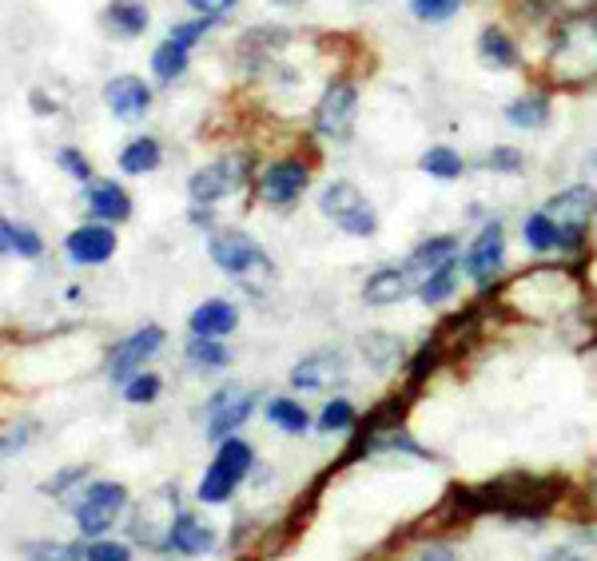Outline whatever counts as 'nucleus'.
<instances>
[{
    "instance_id": "f257e3e1",
    "label": "nucleus",
    "mask_w": 597,
    "mask_h": 561,
    "mask_svg": "<svg viewBox=\"0 0 597 561\" xmlns=\"http://www.w3.org/2000/svg\"><path fill=\"white\" fill-rule=\"evenodd\" d=\"M470 514H546L554 502L561 498V478H541V474H503L490 478L482 485H470V490H458Z\"/></svg>"
},
{
    "instance_id": "f03ea898",
    "label": "nucleus",
    "mask_w": 597,
    "mask_h": 561,
    "mask_svg": "<svg viewBox=\"0 0 597 561\" xmlns=\"http://www.w3.org/2000/svg\"><path fill=\"white\" fill-rule=\"evenodd\" d=\"M550 77L561 88H581L597 80V20L589 12L569 17L558 29L550 52Z\"/></svg>"
},
{
    "instance_id": "7ed1b4c3",
    "label": "nucleus",
    "mask_w": 597,
    "mask_h": 561,
    "mask_svg": "<svg viewBox=\"0 0 597 561\" xmlns=\"http://www.w3.org/2000/svg\"><path fill=\"white\" fill-rule=\"evenodd\" d=\"M506 303H514L521 314H530V319H558V314H566L569 307L578 303V291L558 271H530V276H521L510 287Z\"/></svg>"
},
{
    "instance_id": "20e7f679",
    "label": "nucleus",
    "mask_w": 597,
    "mask_h": 561,
    "mask_svg": "<svg viewBox=\"0 0 597 561\" xmlns=\"http://www.w3.org/2000/svg\"><path fill=\"white\" fill-rule=\"evenodd\" d=\"M251 462H256V454H251V447H247L243 438H223L216 450V458H211L208 474H203V482H199L196 498L203 505H219L228 502L231 494L239 490V482L247 478V470H251Z\"/></svg>"
},
{
    "instance_id": "39448f33",
    "label": "nucleus",
    "mask_w": 597,
    "mask_h": 561,
    "mask_svg": "<svg viewBox=\"0 0 597 561\" xmlns=\"http://www.w3.org/2000/svg\"><path fill=\"white\" fill-rule=\"evenodd\" d=\"M211 259H216L219 271H228L231 279H243L256 291L271 279V263H267L263 248L247 231H219L211 239Z\"/></svg>"
},
{
    "instance_id": "423d86ee",
    "label": "nucleus",
    "mask_w": 597,
    "mask_h": 561,
    "mask_svg": "<svg viewBox=\"0 0 597 561\" xmlns=\"http://www.w3.org/2000/svg\"><path fill=\"white\" fill-rule=\"evenodd\" d=\"M180 490L176 485H160L156 494L143 498V505L132 518V538L148 550H171V530L180 518Z\"/></svg>"
},
{
    "instance_id": "0eeeda50",
    "label": "nucleus",
    "mask_w": 597,
    "mask_h": 561,
    "mask_svg": "<svg viewBox=\"0 0 597 561\" xmlns=\"http://www.w3.org/2000/svg\"><path fill=\"white\" fill-rule=\"evenodd\" d=\"M319 208H322V216L335 219L347 236H375V228H379V219H375V208L367 203V196L347 180L327 183Z\"/></svg>"
},
{
    "instance_id": "6e6552de",
    "label": "nucleus",
    "mask_w": 597,
    "mask_h": 561,
    "mask_svg": "<svg viewBox=\"0 0 597 561\" xmlns=\"http://www.w3.org/2000/svg\"><path fill=\"white\" fill-rule=\"evenodd\" d=\"M541 211L558 223L566 248H581V239H586L589 223H594V216H597V191L586 188V183H578V188L558 191Z\"/></svg>"
},
{
    "instance_id": "1a4fd4ad",
    "label": "nucleus",
    "mask_w": 597,
    "mask_h": 561,
    "mask_svg": "<svg viewBox=\"0 0 597 561\" xmlns=\"http://www.w3.org/2000/svg\"><path fill=\"white\" fill-rule=\"evenodd\" d=\"M123 502H128V490L120 482H92L84 490V498L77 502V525L88 538H100L116 525V518L123 514Z\"/></svg>"
},
{
    "instance_id": "9d476101",
    "label": "nucleus",
    "mask_w": 597,
    "mask_h": 561,
    "mask_svg": "<svg viewBox=\"0 0 597 561\" xmlns=\"http://www.w3.org/2000/svg\"><path fill=\"white\" fill-rule=\"evenodd\" d=\"M355 112H359V92H355L351 80H335L327 92H322L319 108H315V128H319L327 140H347L355 128Z\"/></svg>"
},
{
    "instance_id": "9b49d317",
    "label": "nucleus",
    "mask_w": 597,
    "mask_h": 561,
    "mask_svg": "<svg viewBox=\"0 0 597 561\" xmlns=\"http://www.w3.org/2000/svg\"><path fill=\"white\" fill-rule=\"evenodd\" d=\"M247 180V160H239V156H223V160L208 163V168H199L196 176H191L188 191L196 203H219L228 200L231 191H239Z\"/></svg>"
},
{
    "instance_id": "f8f14e48",
    "label": "nucleus",
    "mask_w": 597,
    "mask_h": 561,
    "mask_svg": "<svg viewBox=\"0 0 597 561\" xmlns=\"http://www.w3.org/2000/svg\"><path fill=\"white\" fill-rule=\"evenodd\" d=\"M503 256H506V231L498 219H490V223L475 236L470 251H466V259H462L466 276L475 279V283L490 287L494 279H498V271H503Z\"/></svg>"
},
{
    "instance_id": "ddd939ff",
    "label": "nucleus",
    "mask_w": 597,
    "mask_h": 561,
    "mask_svg": "<svg viewBox=\"0 0 597 561\" xmlns=\"http://www.w3.org/2000/svg\"><path fill=\"white\" fill-rule=\"evenodd\" d=\"M163 347V327H143V331L128 334L120 347L112 351V359H108V374H112V382H128L132 374L143 371V362L156 359Z\"/></svg>"
},
{
    "instance_id": "4468645a",
    "label": "nucleus",
    "mask_w": 597,
    "mask_h": 561,
    "mask_svg": "<svg viewBox=\"0 0 597 561\" xmlns=\"http://www.w3.org/2000/svg\"><path fill=\"white\" fill-rule=\"evenodd\" d=\"M251 407H256V394H251V390H239V387L216 390L208 402V438H219V442L231 438L247 422Z\"/></svg>"
},
{
    "instance_id": "2eb2a0df",
    "label": "nucleus",
    "mask_w": 597,
    "mask_h": 561,
    "mask_svg": "<svg viewBox=\"0 0 597 561\" xmlns=\"http://www.w3.org/2000/svg\"><path fill=\"white\" fill-rule=\"evenodd\" d=\"M307 180H311L307 163L279 160V163H271L263 176H259V200L271 203V208H287V203H295L299 196H304Z\"/></svg>"
},
{
    "instance_id": "dca6fc26",
    "label": "nucleus",
    "mask_w": 597,
    "mask_h": 561,
    "mask_svg": "<svg viewBox=\"0 0 597 561\" xmlns=\"http://www.w3.org/2000/svg\"><path fill=\"white\" fill-rule=\"evenodd\" d=\"M64 251H68L72 263H84V267L108 263L112 251H116V231L105 228V223H84V228L68 231Z\"/></svg>"
},
{
    "instance_id": "f3484780",
    "label": "nucleus",
    "mask_w": 597,
    "mask_h": 561,
    "mask_svg": "<svg viewBox=\"0 0 597 561\" xmlns=\"http://www.w3.org/2000/svg\"><path fill=\"white\" fill-rule=\"evenodd\" d=\"M105 100L120 120H140L152 108V88L143 84L140 77H116L105 84Z\"/></svg>"
},
{
    "instance_id": "a211bd4d",
    "label": "nucleus",
    "mask_w": 597,
    "mask_h": 561,
    "mask_svg": "<svg viewBox=\"0 0 597 561\" xmlns=\"http://www.w3.org/2000/svg\"><path fill=\"white\" fill-rule=\"evenodd\" d=\"M342 371H347V359H342L339 351H315V354H307L304 362H295L291 387L295 390H322L327 382L342 379Z\"/></svg>"
},
{
    "instance_id": "6ab92c4d",
    "label": "nucleus",
    "mask_w": 597,
    "mask_h": 561,
    "mask_svg": "<svg viewBox=\"0 0 597 561\" xmlns=\"http://www.w3.org/2000/svg\"><path fill=\"white\" fill-rule=\"evenodd\" d=\"M84 200H88V211H92L96 219H108V223H120V219L132 216V200H128V191L112 180L88 183Z\"/></svg>"
},
{
    "instance_id": "aec40b11",
    "label": "nucleus",
    "mask_w": 597,
    "mask_h": 561,
    "mask_svg": "<svg viewBox=\"0 0 597 561\" xmlns=\"http://www.w3.org/2000/svg\"><path fill=\"white\" fill-rule=\"evenodd\" d=\"M171 550L188 553V558H203V553L216 550V530L208 522H199L191 510H183L176 518V530H171Z\"/></svg>"
},
{
    "instance_id": "412c9836",
    "label": "nucleus",
    "mask_w": 597,
    "mask_h": 561,
    "mask_svg": "<svg viewBox=\"0 0 597 561\" xmlns=\"http://www.w3.org/2000/svg\"><path fill=\"white\" fill-rule=\"evenodd\" d=\"M410 295V271H398V267H382L375 276L367 279L362 287V299L370 307H390V303H402Z\"/></svg>"
},
{
    "instance_id": "4be33fe9",
    "label": "nucleus",
    "mask_w": 597,
    "mask_h": 561,
    "mask_svg": "<svg viewBox=\"0 0 597 561\" xmlns=\"http://www.w3.org/2000/svg\"><path fill=\"white\" fill-rule=\"evenodd\" d=\"M239 323L236 307L228 299H208V303H199L191 311V331L203 334V339H219V334H231Z\"/></svg>"
},
{
    "instance_id": "5701e85b",
    "label": "nucleus",
    "mask_w": 597,
    "mask_h": 561,
    "mask_svg": "<svg viewBox=\"0 0 597 561\" xmlns=\"http://www.w3.org/2000/svg\"><path fill=\"white\" fill-rule=\"evenodd\" d=\"M450 259H458V239L455 236H435V239H427V243H422L415 256H410L407 271H415L418 283H422V279L435 276L438 267H446Z\"/></svg>"
},
{
    "instance_id": "b1692460",
    "label": "nucleus",
    "mask_w": 597,
    "mask_h": 561,
    "mask_svg": "<svg viewBox=\"0 0 597 561\" xmlns=\"http://www.w3.org/2000/svg\"><path fill=\"white\" fill-rule=\"evenodd\" d=\"M521 239H526V248L538 251V256H546V251H558L566 248V239H561L558 223H554L546 211H534L526 223H521Z\"/></svg>"
},
{
    "instance_id": "393cba45",
    "label": "nucleus",
    "mask_w": 597,
    "mask_h": 561,
    "mask_svg": "<svg viewBox=\"0 0 597 561\" xmlns=\"http://www.w3.org/2000/svg\"><path fill=\"white\" fill-rule=\"evenodd\" d=\"M105 24L120 37H140L148 29V9H143L140 0H112L105 12Z\"/></svg>"
},
{
    "instance_id": "a878e982",
    "label": "nucleus",
    "mask_w": 597,
    "mask_h": 561,
    "mask_svg": "<svg viewBox=\"0 0 597 561\" xmlns=\"http://www.w3.org/2000/svg\"><path fill=\"white\" fill-rule=\"evenodd\" d=\"M506 120H510L514 128H521V132L546 128V120H550V100H546L541 92L521 96V100H514V104L506 108Z\"/></svg>"
},
{
    "instance_id": "bb28decb",
    "label": "nucleus",
    "mask_w": 597,
    "mask_h": 561,
    "mask_svg": "<svg viewBox=\"0 0 597 561\" xmlns=\"http://www.w3.org/2000/svg\"><path fill=\"white\" fill-rule=\"evenodd\" d=\"M0 248H4V256L37 259L40 251H44V243H40V236L32 228H24L17 219H4V223H0Z\"/></svg>"
},
{
    "instance_id": "cd10ccee",
    "label": "nucleus",
    "mask_w": 597,
    "mask_h": 561,
    "mask_svg": "<svg viewBox=\"0 0 597 561\" xmlns=\"http://www.w3.org/2000/svg\"><path fill=\"white\" fill-rule=\"evenodd\" d=\"M359 347H362V359H367L375 371H390V367L402 359V343H398L395 334H387V331L362 334Z\"/></svg>"
},
{
    "instance_id": "c85d7f7f",
    "label": "nucleus",
    "mask_w": 597,
    "mask_h": 561,
    "mask_svg": "<svg viewBox=\"0 0 597 561\" xmlns=\"http://www.w3.org/2000/svg\"><path fill=\"white\" fill-rule=\"evenodd\" d=\"M120 168L128 176H143V172H156L160 168V143L152 140V136H140V140H132L128 148L120 152Z\"/></svg>"
},
{
    "instance_id": "c756f323",
    "label": "nucleus",
    "mask_w": 597,
    "mask_h": 561,
    "mask_svg": "<svg viewBox=\"0 0 597 561\" xmlns=\"http://www.w3.org/2000/svg\"><path fill=\"white\" fill-rule=\"evenodd\" d=\"M152 72L163 80V84H176V80L188 72V48L183 44H176V40H163L160 48L152 52Z\"/></svg>"
},
{
    "instance_id": "7c9ffc66",
    "label": "nucleus",
    "mask_w": 597,
    "mask_h": 561,
    "mask_svg": "<svg viewBox=\"0 0 597 561\" xmlns=\"http://www.w3.org/2000/svg\"><path fill=\"white\" fill-rule=\"evenodd\" d=\"M478 52H482V60L490 68H514L518 64V48H514V40L506 37L503 29H486L482 37H478Z\"/></svg>"
},
{
    "instance_id": "2f4dec72",
    "label": "nucleus",
    "mask_w": 597,
    "mask_h": 561,
    "mask_svg": "<svg viewBox=\"0 0 597 561\" xmlns=\"http://www.w3.org/2000/svg\"><path fill=\"white\" fill-rule=\"evenodd\" d=\"M455 287H458V259H450L446 267H438L435 276H427L418 283V295H422V303H446V299L455 295Z\"/></svg>"
},
{
    "instance_id": "473e14b6",
    "label": "nucleus",
    "mask_w": 597,
    "mask_h": 561,
    "mask_svg": "<svg viewBox=\"0 0 597 561\" xmlns=\"http://www.w3.org/2000/svg\"><path fill=\"white\" fill-rule=\"evenodd\" d=\"M267 419L276 422L283 434H304V430L311 427L307 410L299 407V402H291V399H271V402H267Z\"/></svg>"
},
{
    "instance_id": "72a5a7b5",
    "label": "nucleus",
    "mask_w": 597,
    "mask_h": 561,
    "mask_svg": "<svg viewBox=\"0 0 597 561\" xmlns=\"http://www.w3.org/2000/svg\"><path fill=\"white\" fill-rule=\"evenodd\" d=\"M188 362L191 367H203V371H219V367H228L231 362V351L223 343H216V339L196 334V339L188 343Z\"/></svg>"
},
{
    "instance_id": "f704fd0d",
    "label": "nucleus",
    "mask_w": 597,
    "mask_h": 561,
    "mask_svg": "<svg viewBox=\"0 0 597 561\" xmlns=\"http://www.w3.org/2000/svg\"><path fill=\"white\" fill-rule=\"evenodd\" d=\"M422 172L438 176V180H458V176H462V156H458L455 148H430V152L422 156Z\"/></svg>"
},
{
    "instance_id": "c9c22d12",
    "label": "nucleus",
    "mask_w": 597,
    "mask_h": 561,
    "mask_svg": "<svg viewBox=\"0 0 597 561\" xmlns=\"http://www.w3.org/2000/svg\"><path fill=\"white\" fill-rule=\"evenodd\" d=\"M24 558L29 561H80L84 550H80V545H60V542H24Z\"/></svg>"
},
{
    "instance_id": "e433bc0d",
    "label": "nucleus",
    "mask_w": 597,
    "mask_h": 561,
    "mask_svg": "<svg viewBox=\"0 0 597 561\" xmlns=\"http://www.w3.org/2000/svg\"><path fill=\"white\" fill-rule=\"evenodd\" d=\"M355 427V407L347 399H331L327 407H322L319 414V430H327V434H335V430H351Z\"/></svg>"
},
{
    "instance_id": "4c0bfd02",
    "label": "nucleus",
    "mask_w": 597,
    "mask_h": 561,
    "mask_svg": "<svg viewBox=\"0 0 597 561\" xmlns=\"http://www.w3.org/2000/svg\"><path fill=\"white\" fill-rule=\"evenodd\" d=\"M156 394H160V379L156 374H132V379L123 382V399L132 402V407H143V402H156Z\"/></svg>"
},
{
    "instance_id": "58836bf2",
    "label": "nucleus",
    "mask_w": 597,
    "mask_h": 561,
    "mask_svg": "<svg viewBox=\"0 0 597 561\" xmlns=\"http://www.w3.org/2000/svg\"><path fill=\"white\" fill-rule=\"evenodd\" d=\"M458 4H462V0H410V9H415L418 20H446V17H455Z\"/></svg>"
},
{
    "instance_id": "ea45409f",
    "label": "nucleus",
    "mask_w": 597,
    "mask_h": 561,
    "mask_svg": "<svg viewBox=\"0 0 597 561\" xmlns=\"http://www.w3.org/2000/svg\"><path fill=\"white\" fill-rule=\"evenodd\" d=\"M84 561H132V550L123 542H92L84 550Z\"/></svg>"
},
{
    "instance_id": "a19ab883",
    "label": "nucleus",
    "mask_w": 597,
    "mask_h": 561,
    "mask_svg": "<svg viewBox=\"0 0 597 561\" xmlns=\"http://www.w3.org/2000/svg\"><path fill=\"white\" fill-rule=\"evenodd\" d=\"M486 168H490V172H521V152L518 148H494V152L486 156Z\"/></svg>"
},
{
    "instance_id": "79ce46f5",
    "label": "nucleus",
    "mask_w": 597,
    "mask_h": 561,
    "mask_svg": "<svg viewBox=\"0 0 597 561\" xmlns=\"http://www.w3.org/2000/svg\"><path fill=\"white\" fill-rule=\"evenodd\" d=\"M208 24H211V17L183 20V24H176V29H171V40H176V44H183V48H191L199 37H203V32H208Z\"/></svg>"
},
{
    "instance_id": "37998d69",
    "label": "nucleus",
    "mask_w": 597,
    "mask_h": 561,
    "mask_svg": "<svg viewBox=\"0 0 597 561\" xmlns=\"http://www.w3.org/2000/svg\"><path fill=\"white\" fill-rule=\"evenodd\" d=\"M60 168H64L68 176H77V180H92V168H88V160L77 148H64V152H60Z\"/></svg>"
},
{
    "instance_id": "c03bdc74",
    "label": "nucleus",
    "mask_w": 597,
    "mask_h": 561,
    "mask_svg": "<svg viewBox=\"0 0 597 561\" xmlns=\"http://www.w3.org/2000/svg\"><path fill=\"white\" fill-rule=\"evenodd\" d=\"M80 478H84V467H68V470H60V474L52 478V482H44V494H52V498L64 494L68 485L80 482Z\"/></svg>"
},
{
    "instance_id": "a18cd8bd",
    "label": "nucleus",
    "mask_w": 597,
    "mask_h": 561,
    "mask_svg": "<svg viewBox=\"0 0 597 561\" xmlns=\"http://www.w3.org/2000/svg\"><path fill=\"white\" fill-rule=\"evenodd\" d=\"M188 4H191L196 12H203V17H219V12L236 9L239 0H188Z\"/></svg>"
},
{
    "instance_id": "49530a36",
    "label": "nucleus",
    "mask_w": 597,
    "mask_h": 561,
    "mask_svg": "<svg viewBox=\"0 0 597 561\" xmlns=\"http://www.w3.org/2000/svg\"><path fill=\"white\" fill-rule=\"evenodd\" d=\"M418 561H455V550H446V545H430V550H422V558Z\"/></svg>"
},
{
    "instance_id": "de8ad7c7",
    "label": "nucleus",
    "mask_w": 597,
    "mask_h": 561,
    "mask_svg": "<svg viewBox=\"0 0 597 561\" xmlns=\"http://www.w3.org/2000/svg\"><path fill=\"white\" fill-rule=\"evenodd\" d=\"M546 561H589V558H581V553H574V550H558V553H550Z\"/></svg>"
},
{
    "instance_id": "09e8293b",
    "label": "nucleus",
    "mask_w": 597,
    "mask_h": 561,
    "mask_svg": "<svg viewBox=\"0 0 597 561\" xmlns=\"http://www.w3.org/2000/svg\"><path fill=\"white\" fill-rule=\"evenodd\" d=\"M276 4H304V0H276Z\"/></svg>"
}]
</instances>
